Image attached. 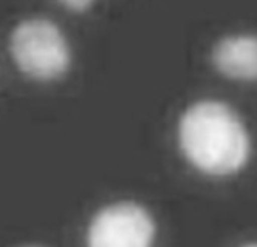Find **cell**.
<instances>
[{
  "instance_id": "cell-1",
  "label": "cell",
  "mask_w": 257,
  "mask_h": 247,
  "mask_svg": "<svg viewBox=\"0 0 257 247\" xmlns=\"http://www.w3.org/2000/svg\"><path fill=\"white\" fill-rule=\"evenodd\" d=\"M180 145L201 172L229 175L240 170L249 156L251 139L237 113L220 101H200L180 119Z\"/></svg>"
},
{
  "instance_id": "cell-2",
  "label": "cell",
  "mask_w": 257,
  "mask_h": 247,
  "mask_svg": "<svg viewBox=\"0 0 257 247\" xmlns=\"http://www.w3.org/2000/svg\"><path fill=\"white\" fill-rule=\"evenodd\" d=\"M10 48L17 67L38 81L61 78L71 64L65 36L47 19H30L17 25L11 34Z\"/></svg>"
},
{
  "instance_id": "cell-3",
  "label": "cell",
  "mask_w": 257,
  "mask_h": 247,
  "mask_svg": "<svg viewBox=\"0 0 257 247\" xmlns=\"http://www.w3.org/2000/svg\"><path fill=\"white\" fill-rule=\"evenodd\" d=\"M155 224L151 213L135 202L108 205L93 218L88 247H152Z\"/></svg>"
},
{
  "instance_id": "cell-4",
  "label": "cell",
  "mask_w": 257,
  "mask_h": 247,
  "mask_svg": "<svg viewBox=\"0 0 257 247\" xmlns=\"http://www.w3.org/2000/svg\"><path fill=\"white\" fill-rule=\"evenodd\" d=\"M212 64L237 81H257V36L237 34L220 39L212 48Z\"/></svg>"
},
{
  "instance_id": "cell-5",
  "label": "cell",
  "mask_w": 257,
  "mask_h": 247,
  "mask_svg": "<svg viewBox=\"0 0 257 247\" xmlns=\"http://www.w3.org/2000/svg\"><path fill=\"white\" fill-rule=\"evenodd\" d=\"M59 2L71 11H84L90 8L95 0H59Z\"/></svg>"
},
{
  "instance_id": "cell-6",
  "label": "cell",
  "mask_w": 257,
  "mask_h": 247,
  "mask_svg": "<svg viewBox=\"0 0 257 247\" xmlns=\"http://www.w3.org/2000/svg\"><path fill=\"white\" fill-rule=\"evenodd\" d=\"M243 247H257V242H251V244H246Z\"/></svg>"
},
{
  "instance_id": "cell-7",
  "label": "cell",
  "mask_w": 257,
  "mask_h": 247,
  "mask_svg": "<svg viewBox=\"0 0 257 247\" xmlns=\"http://www.w3.org/2000/svg\"><path fill=\"white\" fill-rule=\"evenodd\" d=\"M25 247H42V245H25Z\"/></svg>"
}]
</instances>
